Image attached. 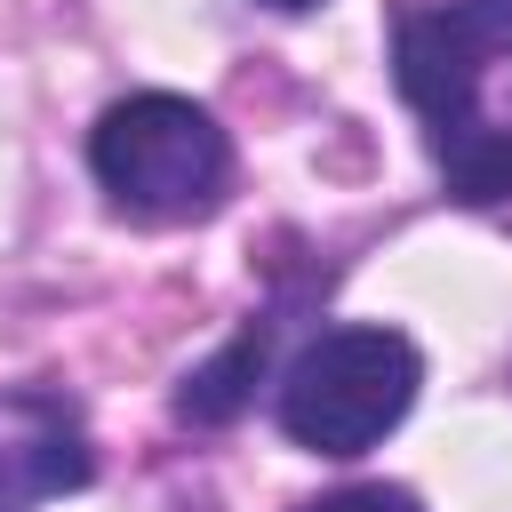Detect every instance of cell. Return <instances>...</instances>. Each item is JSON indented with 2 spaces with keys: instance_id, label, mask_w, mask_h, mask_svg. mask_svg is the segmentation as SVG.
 Listing matches in <instances>:
<instances>
[{
  "instance_id": "obj_1",
  "label": "cell",
  "mask_w": 512,
  "mask_h": 512,
  "mask_svg": "<svg viewBox=\"0 0 512 512\" xmlns=\"http://www.w3.org/2000/svg\"><path fill=\"white\" fill-rule=\"evenodd\" d=\"M512 72V0H440L400 16L392 80L424 120V144L456 200H512V120L488 104V80Z\"/></svg>"
},
{
  "instance_id": "obj_2",
  "label": "cell",
  "mask_w": 512,
  "mask_h": 512,
  "mask_svg": "<svg viewBox=\"0 0 512 512\" xmlns=\"http://www.w3.org/2000/svg\"><path fill=\"white\" fill-rule=\"evenodd\" d=\"M88 168H96V184H104V200L120 216L184 224V216H208L224 200L232 144L192 96L136 88L88 128Z\"/></svg>"
},
{
  "instance_id": "obj_3",
  "label": "cell",
  "mask_w": 512,
  "mask_h": 512,
  "mask_svg": "<svg viewBox=\"0 0 512 512\" xmlns=\"http://www.w3.org/2000/svg\"><path fill=\"white\" fill-rule=\"evenodd\" d=\"M416 384H424V360L400 328H376V320L320 328L280 376V432L312 456H360L408 416Z\"/></svg>"
},
{
  "instance_id": "obj_6",
  "label": "cell",
  "mask_w": 512,
  "mask_h": 512,
  "mask_svg": "<svg viewBox=\"0 0 512 512\" xmlns=\"http://www.w3.org/2000/svg\"><path fill=\"white\" fill-rule=\"evenodd\" d=\"M296 512H416L408 488H384V480H360V488H336V496H312Z\"/></svg>"
},
{
  "instance_id": "obj_4",
  "label": "cell",
  "mask_w": 512,
  "mask_h": 512,
  "mask_svg": "<svg viewBox=\"0 0 512 512\" xmlns=\"http://www.w3.org/2000/svg\"><path fill=\"white\" fill-rule=\"evenodd\" d=\"M80 480H88L80 416L48 392H8L0 400V512H24L32 496L80 488Z\"/></svg>"
},
{
  "instance_id": "obj_5",
  "label": "cell",
  "mask_w": 512,
  "mask_h": 512,
  "mask_svg": "<svg viewBox=\"0 0 512 512\" xmlns=\"http://www.w3.org/2000/svg\"><path fill=\"white\" fill-rule=\"evenodd\" d=\"M264 352H272V320H248L216 360H200V368L176 384V416H184V424H232V416L248 408L256 376H264Z\"/></svg>"
},
{
  "instance_id": "obj_7",
  "label": "cell",
  "mask_w": 512,
  "mask_h": 512,
  "mask_svg": "<svg viewBox=\"0 0 512 512\" xmlns=\"http://www.w3.org/2000/svg\"><path fill=\"white\" fill-rule=\"evenodd\" d=\"M264 8H280V16H304V8H320V0H264Z\"/></svg>"
}]
</instances>
